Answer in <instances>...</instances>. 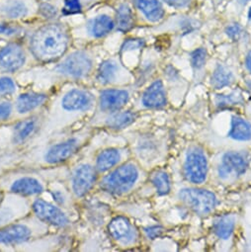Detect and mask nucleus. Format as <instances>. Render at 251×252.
Here are the masks:
<instances>
[{
    "label": "nucleus",
    "mask_w": 251,
    "mask_h": 252,
    "mask_svg": "<svg viewBox=\"0 0 251 252\" xmlns=\"http://www.w3.org/2000/svg\"><path fill=\"white\" fill-rule=\"evenodd\" d=\"M96 99L97 90L85 84L67 83L57 88L44 110L41 129L27 149L86 124L95 111Z\"/></svg>",
    "instance_id": "f257e3e1"
},
{
    "label": "nucleus",
    "mask_w": 251,
    "mask_h": 252,
    "mask_svg": "<svg viewBox=\"0 0 251 252\" xmlns=\"http://www.w3.org/2000/svg\"><path fill=\"white\" fill-rule=\"evenodd\" d=\"M96 130L84 124L67 133L29 148L16 156L8 167L52 169L66 165L90 143Z\"/></svg>",
    "instance_id": "f03ea898"
},
{
    "label": "nucleus",
    "mask_w": 251,
    "mask_h": 252,
    "mask_svg": "<svg viewBox=\"0 0 251 252\" xmlns=\"http://www.w3.org/2000/svg\"><path fill=\"white\" fill-rule=\"evenodd\" d=\"M51 63L54 66L47 74L40 73L39 77L18 80L22 87L54 92L57 88L67 83H80L91 86L95 65L94 58L88 51H73Z\"/></svg>",
    "instance_id": "7ed1b4c3"
},
{
    "label": "nucleus",
    "mask_w": 251,
    "mask_h": 252,
    "mask_svg": "<svg viewBox=\"0 0 251 252\" xmlns=\"http://www.w3.org/2000/svg\"><path fill=\"white\" fill-rule=\"evenodd\" d=\"M62 167L52 169H29L8 167L0 173V188L5 193H13L35 198L46 194L49 181L58 175Z\"/></svg>",
    "instance_id": "20e7f679"
},
{
    "label": "nucleus",
    "mask_w": 251,
    "mask_h": 252,
    "mask_svg": "<svg viewBox=\"0 0 251 252\" xmlns=\"http://www.w3.org/2000/svg\"><path fill=\"white\" fill-rule=\"evenodd\" d=\"M68 29L59 23L43 25L37 29L29 41V49L38 63H55L67 54L70 47Z\"/></svg>",
    "instance_id": "39448f33"
},
{
    "label": "nucleus",
    "mask_w": 251,
    "mask_h": 252,
    "mask_svg": "<svg viewBox=\"0 0 251 252\" xmlns=\"http://www.w3.org/2000/svg\"><path fill=\"white\" fill-rule=\"evenodd\" d=\"M44 111L38 115L0 126V158L25 151L38 135Z\"/></svg>",
    "instance_id": "423d86ee"
},
{
    "label": "nucleus",
    "mask_w": 251,
    "mask_h": 252,
    "mask_svg": "<svg viewBox=\"0 0 251 252\" xmlns=\"http://www.w3.org/2000/svg\"><path fill=\"white\" fill-rule=\"evenodd\" d=\"M99 177L92 157L86 155H78L65 166L64 181L77 204L96 190Z\"/></svg>",
    "instance_id": "0eeeda50"
},
{
    "label": "nucleus",
    "mask_w": 251,
    "mask_h": 252,
    "mask_svg": "<svg viewBox=\"0 0 251 252\" xmlns=\"http://www.w3.org/2000/svg\"><path fill=\"white\" fill-rule=\"evenodd\" d=\"M52 232V228L35 214L0 228V251L13 249Z\"/></svg>",
    "instance_id": "6e6552de"
},
{
    "label": "nucleus",
    "mask_w": 251,
    "mask_h": 252,
    "mask_svg": "<svg viewBox=\"0 0 251 252\" xmlns=\"http://www.w3.org/2000/svg\"><path fill=\"white\" fill-rule=\"evenodd\" d=\"M141 178L140 164L134 159H128L101 175L96 190L113 197H123L134 191Z\"/></svg>",
    "instance_id": "1a4fd4ad"
},
{
    "label": "nucleus",
    "mask_w": 251,
    "mask_h": 252,
    "mask_svg": "<svg viewBox=\"0 0 251 252\" xmlns=\"http://www.w3.org/2000/svg\"><path fill=\"white\" fill-rule=\"evenodd\" d=\"M32 213L46 222L52 230L72 233L78 222V216L62 208L53 201L46 200L43 195L31 199Z\"/></svg>",
    "instance_id": "9d476101"
},
{
    "label": "nucleus",
    "mask_w": 251,
    "mask_h": 252,
    "mask_svg": "<svg viewBox=\"0 0 251 252\" xmlns=\"http://www.w3.org/2000/svg\"><path fill=\"white\" fill-rule=\"evenodd\" d=\"M53 92L35 90L23 87L21 92L13 98L14 121L26 119L42 113L52 96Z\"/></svg>",
    "instance_id": "9b49d317"
},
{
    "label": "nucleus",
    "mask_w": 251,
    "mask_h": 252,
    "mask_svg": "<svg viewBox=\"0 0 251 252\" xmlns=\"http://www.w3.org/2000/svg\"><path fill=\"white\" fill-rule=\"evenodd\" d=\"M131 97V91L127 88L106 87L98 89L95 111L90 119L99 118L125 109L130 102Z\"/></svg>",
    "instance_id": "f8f14e48"
},
{
    "label": "nucleus",
    "mask_w": 251,
    "mask_h": 252,
    "mask_svg": "<svg viewBox=\"0 0 251 252\" xmlns=\"http://www.w3.org/2000/svg\"><path fill=\"white\" fill-rule=\"evenodd\" d=\"M32 213L30 198L22 195L5 193L0 204V228L10 224Z\"/></svg>",
    "instance_id": "ddd939ff"
},
{
    "label": "nucleus",
    "mask_w": 251,
    "mask_h": 252,
    "mask_svg": "<svg viewBox=\"0 0 251 252\" xmlns=\"http://www.w3.org/2000/svg\"><path fill=\"white\" fill-rule=\"evenodd\" d=\"M29 54L27 49L18 42H10L0 48V73L16 74L28 64Z\"/></svg>",
    "instance_id": "4468645a"
},
{
    "label": "nucleus",
    "mask_w": 251,
    "mask_h": 252,
    "mask_svg": "<svg viewBox=\"0 0 251 252\" xmlns=\"http://www.w3.org/2000/svg\"><path fill=\"white\" fill-rule=\"evenodd\" d=\"M109 237L118 245L130 247L139 240V232L133 222L125 216L119 215L110 219L107 225Z\"/></svg>",
    "instance_id": "2eb2a0df"
},
{
    "label": "nucleus",
    "mask_w": 251,
    "mask_h": 252,
    "mask_svg": "<svg viewBox=\"0 0 251 252\" xmlns=\"http://www.w3.org/2000/svg\"><path fill=\"white\" fill-rule=\"evenodd\" d=\"M178 196L187 207L200 216L210 214L215 210L218 204L216 195L204 189L185 188L180 190Z\"/></svg>",
    "instance_id": "dca6fc26"
},
{
    "label": "nucleus",
    "mask_w": 251,
    "mask_h": 252,
    "mask_svg": "<svg viewBox=\"0 0 251 252\" xmlns=\"http://www.w3.org/2000/svg\"><path fill=\"white\" fill-rule=\"evenodd\" d=\"M139 118V113L135 110H120L99 118L89 119L86 125L94 130L108 129L111 131H121L132 126Z\"/></svg>",
    "instance_id": "f3484780"
},
{
    "label": "nucleus",
    "mask_w": 251,
    "mask_h": 252,
    "mask_svg": "<svg viewBox=\"0 0 251 252\" xmlns=\"http://www.w3.org/2000/svg\"><path fill=\"white\" fill-rule=\"evenodd\" d=\"M65 166L63 167L61 173L50 179L46 193L51 196L54 203L78 216V204L64 181Z\"/></svg>",
    "instance_id": "a211bd4d"
},
{
    "label": "nucleus",
    "mask_w": 251,
    "mask_h": 252,
    "mask_svg": "<svg viewBox=\"0 0 251 252\" xmlns=\"http://www.w3.org/2000/svg\"><path fill=\"white\" fill-rule=\"evenodd\" d=\"M208 160L204 151L199 147L188 150L184 162V176L193 184H201L207 178Z\"/></svg>",
    "instance_id": "6ab92c4d"
},
{
    "label": "nucleus",
    "mask_w": 251,
    "mask_h": 252,
    "mask_svg": "<svg viewBox=\"0 0 251 252\" xmlns=\"http://www.w3.org/2000/svg\"><path fill=\"white\" fill-rule=\"evenodd\" d=\"M109 215V209L107 206L99 203L92 202L86 198L84 201L78 204V222L85 227L89 226L93 229L107 225L106 220Z\"/></svg>",
    "instance_id": "aec40b11"
},
{
    "label": "nucleus",
    "mask_w": 251,
    "mask_h": 252,
    "mask_svg": "<svg viewBox=\"0 0 251 252\" xmlns=\"http://www.w3.org/2000/svg\"><path fill=\"white\" fill-rule=\"evenodd\" d=\"M127 155L128 150L109 147L97 151L92 156V160L98 174L101 176L128 160Z\"/></svg>",
    "instance_id": "412c9836"
},
{
    "label": "nucleus",
    "mask_w": 251,
    "mask_h": 252,
    "mask_svg": "<svg viewBox=\"0 0 251 252\" xmlns=\"http://www.w3.org/2000/svg\"><path fill=\"white\" fill-rule=\"evenodd\" d=\"M121 73L120 65L117 61L113 59L103 61L95 69L91 86L95 89H102L106 87H115L119 82Z\"/></svg>",
    "instance_id": "4be33fe9"
},
{
    "label": "nucleus",
    "mask_w": 251,
    "mask_h": 252,
    "mask_svg": "<svg viewBox=\"0 0 251 252\" xmlns=\"http://www.w3.org/2000/svg\"><path fill=\"white\" fill-rule=\"evenodd\" d=\"M247 165V160L241 154L236 152L226 153L219 166V175L222 179L230 176H239L246 171Z\"/></svg>",
    "instance_id": "5701e85b"
},
{
    "label": "nucleus",
    "mask_w": 251,
    "mask_h": 252,
    "mask_svg": "<svg viewBox=\"0 0 251 252\" xmlns=\"http://www.w3.org/2000/svg\"><path fill=\"white\" fill-rule=\"evenodd\" d=\"M140 104L146 109H160L167 104L164 85L161 80H156L144 90L140 98Z\"/></svg>",
    "instance_id": "b1692460"
},
{
    "label": "nucleus",
    "mask_w": 251,
    "mask_h": 252,
    "mask_svg": "<svg viewBox=\"0 0 251 252\" xmlns=\"http://www.w3.org/2000/svg\"><path fill=\"white\" fill-rule=\"evenodd\" d=\"M133 150L138 159L149 163L157 158L158 144L151 135H138L133 143Z\"/></svg>",
    "instance_id": "393cba45"
},
{
    "label": "nucleus",
    "mask_w": 251,
    "mask_h": 252,
    "mask_svg": "<svg viewBox=\"0 0 251 252\" xmlns=\"http://www.w3.org/2000/svg\"><path fill=\"white\" fill-rule=\"evenodd\" d=\"M115 27V23L108 15H99L91 19L87 26L86 31L89 37L100 39L107 36Z\"/></svg>",
    "instance_id": "a878e982"
},
{
    "label": "nucleus",
    "mask_w": 251,
    "mask_h": 252,
    "mask_svg": "<svg viewBox=\"0 0 251 252\" xmlns=\"http://www.w3.org/2000/svg\"><path fill=\"white\" fill-rule=\"evenodd\" d=\"M23 89L14 74L0 73V99H13Z\"/></svg>",
    "instance_id": "bb28decb"
},
{
    "label": "nucleus",
    "mask_w": 251,
    "mask_h": 252,
    "mask_svg": "<svg viewBox=\"0 0 251 252\" xmlns=\"http://www.w3.org/2000/svg\"><path fill=\"white\" fill-rule=\"evenodd\" d=\"M228 137L239 142L251 140V124L243 118L233 116L231 118L230 131Z\"/></svg>",
    "instance_id": "cd10ccee"
},
{
    "label": "nucleus",
    "mask_w": 251,
    "mask_h": 252,
    "mask_svg": "<svg viewBox=\"0 0 251 252\" xmlns=\"http://www.w3.org/2000/svg\"><path fill=\"white\" fill-rule=\"evenodd\" d=\"M135 2L148 20L157 22L162 19L164 11L157 0H135Z\"/></svg>",
    "instance_id": "c85d7f7f"
},
{
    "label": "nucleus",
    "mask_w": 251,
    "mask_h": 252,
    "mask_svg": "<svg viewBox=\"0 0 251 252\" xmlns=\"http://www.w3.org/2000/svg\"><path fill=\"white\" fill-rule=\"evenodd\" d=\"M0 12L8 19H20L28 14V8L21 0H8L0 7Z\"/></svg>",
    "instance_id": "c756f323"
},
{
    "label": "nucleus",
    "mask_w": 251,
    "mask_h": 252,
    "mask_svg": "<svg viewBox=\"0 0 251 252\" xmlns=\"http://www.w3.org/2000/svg\"><path fill=\"white\" fill-rule=\"evenodd\" d=\"M235 219L233 216H221L214 221L213 229L216 235L220 239H228L233 232Z\"/></svg>",
    "instance_id": "7c9ffc66"
},
{
    "label": "nucleus",
    "mask_w": 251,
    "mask_h": 252,
    "mask_svg": "<svg viewBox=\"0 0 251 252\" xmlns=\"http://www.w3.org/2000/svg\"><path fill=\"white\" fill-rule=\"evenodd\" d=\"M150 181L155 186L157 192L160 196L169 194L171 190V182L168 174L163 170H156L150 176Z\"/></svg>",
    "instance_id": "2f4dec72"
},
{
    "label": "nucleus",
    "mask_w": 251,
    "mask_h": 252,
    "mask_svg": "<svg viewBox=\"0 0 251 252\" xmlns=\"http://www.w3.org/2000/svg\"><path fill=\"white\" fill-rule=\"evenodd\" d=\"M134 26V15L127 4H123L118 9L117 27L120 32H128Z\"/></svg>",
    "instance_id": "473e14b6"
},
{
    "label": "nucleus",
    "mask_w": 251,
    "mask_h": 252,
    "mask_svg": "<svg viewBox=\"0 0 251 252\" xmlns=\"http://www.w3.org/2000/svg\"><path fill=\"white\" fill-rule=\"evenodd\" d=\"M233 81L232 73L223 65L218 64L213 75H212V85L215 89H220L229 86Z\"/></svg>",
    "instance_id": "72a5a7b5"
},
{
    "label": "nucleus",
    "mask_w": 251,
    "mask_h": 252,
    "mask_svg": "<svg viewBox=\"0 0 251 252\" xmlns=\"http://www.w3.org/2000/svg\"><path fill=\"white\" fill-rule=\"evenodd\" d=\"M14 121L13 99H0V126Z\"/></svg>",
    "instance_id": "f704fd0d"
},
{
    "label": "nucleus",
    "mask_w": 251,
    "mask_h": 252,
    "mask_svg": "<svg viewBox=\"0 0 251 252\" xmlns=\"http://www.w3.org/2000/svg\"><path fill=\"white\" fill-rule=\"evenodd\" d=\"M243 102V99L239 93L232 92L227 95H217L215 99L216 106L220 109H224V108H229L235 105H239Z\"/></svg>",
    "instance_id": "c9c22d12"
},
{
    "label": "nucleus",
    "mask_w": 251,
    "mask_h": 252,
    "mask_svg": "<svg viewBox=\"0 0 251 252\" xmlns=\"http://www.w3.org/2000/svg\"><path fill=\"white\" fill-rule=\"evenodd\" d=\"M207 60V52L205 49L200 48L195 50L191 55V64L195 69L202 68Z\"/></svg>",
    "instance_id": "e433bc0d"
},
{
    "label": "nucleus",
    "mask_w": 251,
    "mask_h": 252,
    "mask_svg": "<svg viewBox=\"0 0 251 252\" xmlns=\"http://www.w3.org/2000/svg\"><path fill=\"white\" fill-rule=\"evenodd\" d=\"M22 33V28L19 26L7 24V23H0V36L6 38L17 37Z\"/></svg>",
    "instance_id": "4c0bfd02"
},
{
    "label": "nucleus",
    "mask_w": 251,
    "mask_h": 252,
    "mask_svg": "<svg viewBox=\"0 0 251 252\" xmlns=\"http://www.w3.org/2000/svg\"><path fill=\"white\" fill-rule=\"evenodd\" d=\"M146 43L142 39H129L124 42L121 51L122 53H124V52H129L134 50H140V49H143Z\"/></svg>",
    "instance_id": "58836bf2"
},
{
    "label": "nucleus",
    "mask_w": 251,
    "mask_h": 252,
    "mask_svg": "<svg viewBox=\"0 0 251 252\" xmlns=\"http://www.w3.org/2000/svg\"><path fill=\"white\" fill-rule=\"evenodd\" d=\"M81 11V5L79 0H65V5L63 8L64 14H74Z\"/></svg>",
    "instance_id": "ea45409f"
},
{
    "label": "nucleus",
    "mask_w": 251,
    "mask_h": 252,
    "mask_svg": "<svg viewBox=\"0 0 251 252\" xmlns=\"http://www.w3.org/2000/svg\"><path fill=\"white\" fill-rule=\"evenodd\" d=\"M144 232L146 234V236L150 239H156L157 237H159L162 232H163V228L161 226H157V225H155V226H150V227H146L144 229Z\"/></svg>",
    "instance_id": "a19ab883"
},
{
    "label": "nucleus",
    "mask_w": 251,
    "mask_h": 252,
    "mask_svg": "<svg viewBox=\"0 0 251 252\" xmlns=\"http://www.w3.org/2000/svg\"><path fill=\"white\" fill-rule=\"evenodd\" d=\"M40 11H41V14L44 16V17H46V18H53V17H55L56 15H57V9L54 7V6H52V5H50V4H47V3H45V4H43L42 6H41V9H40Z\"/></svg>",
    "instance_id": "79ce46f5"
},
{
    "label": "nucleus",
    "mask_w": 251,
    "mask_h": 252,
    "mask_svg": "<svg viewBox=\"0 0 251 252\" xmlns=\"http://www.w3.org/2000/svg\"><path fill=\"white\" fill-rule=\"evenodd\" d=\"M227 36L230 38V39H233V40H236L238 39V37L240 36L241 34V28L239 25L237 24H231L229 25L226 30H225Z\"/></svg>",
    "instance_id": "37998d69"
},
{
    "label": "nucleus",
    "mask_w": 251,
    "mask_h": 252,
    "mask_svg": "<svg viewBox=\"0 0 251 252\" xmlns=\"http://www.w3.org/2000/svg\"><path fill=\"white\" fill-rule=\"evenodd\" d=\"M163 1H165L170 6L177 7V8L185 7L190 3V0H163Z\"/></svg>",
    "instance_id": "c03bdc74"
},
{
    "label": "nucleus",
    "mask_w": 251,
    "mask_h": 252,
    "mask_svg": "<svg viewBox=\"0 0 251 252\" xmlns=\"http://www.w3.org/2000/svg\"><path fill=\"white\" fill-rule=\"evenodd\" d=\"M245 64H246L247 69H248V70H249V72L251 73V51H250V52L247 54V56H246Z\"/></svg>",
    "instance_id": "a18cd8bd"
},
{
    "label": "nucleus",
    "mask_w": 251,
    "mask_h": 252,
    "mask_svg": "<svg viewBox=\"0 0 251 252\" xmlns=\"http://www.w3.org/2000/svg\"><path fill=\"white\" fill-rule=\"evenodd\" d=\"M4 195H5V192L1 188H0V204H1V202H2V200L4 198Z\"/></svg>",
    "instance_id": "49530a36"
},
{
    "label": "nucleus",
    "mask_w": 251,
    "mask_h": 252,
    "mask_svg": "<svg viewBox=\"0 0 251 252\" xmlns=\"http://www.w3.org/2000/svg\"><path fill=\"white\" fill-rule=\"evenodd\" d=\"M248 17H249V19L251 20V7H250V9H249V12H248Z\"/></svg>",
    "instance_id": "de8ad7c7"
},
{
    "label": "nucleus",
    "mask_w": 251,
    "mask_h": 252,
    "mask_svg": "<svg viewBox=\"0 0 251 252\" xmlns=\"http://www.w3.org/2000/svg\"><path fill=\"white\" fill-rule=\"evenodd\" d=\"M239 1H241V2H247V1H249V0H239Z\"/></svg>",
    "instance_id": "09e8293b"
},
{
    "label": "nucleus",
    "mask_w": 251,
    "mask_h": 252,
    "mask_svg": "<svg viewBox=\"0 0 251 252\" xmlns=\"http://www.w3.org/2000/svg\"><path fill=\"white\" fill-rule=\"evenodd\" d=\"M0 48H1V47H0Z\"/></svg>",
    "instance_id": "8fccbe9b"
}]
</instances>
